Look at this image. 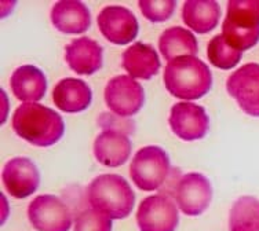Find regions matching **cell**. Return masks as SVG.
<instances>
[{
	"mask_svg": "<svg viewBox=\"0 0 259 231\" xmlns=\"http://www.w3.org/2000/svg\"><path fill=\"white\" fill-rule=\"evenodd\" d=\"M11 124L17 135L39 147L55 145L65 132L62 117L40 103H24L17 107Z\"/></svg>",
	"mask_w": 259,
	"mask_h": 231,
	"instance_id": "1",
	"label": "cell"
},
{
	"mask_svg": "<svg viewBox=\"0 0 259 231\" xmlns=\"http://www.w3.org/2000/svg\"><path fill=\"white\" fill-rule=\"evenodd\" d=\"M163 80L171 95L185 101L203 98L212 86L208 66L196 56H180L169 61Z\"/></svg>",
	"mask_w": 259,
	"mask_h": 231,
	"instance_id": "2",
	"label": "cell"
},
{
	"mask_svg": "<svg viewBox=\"0 0 259 231\" xmlns=\"http://www.w3.org/2000/svg\"><path fill=\"white\" fill-rule=\"evenodd\" d=\"M87 198L93 209L110 219H125L135 204V194L123 176L105 174L94 178L87 187Z\"/></svg>",
	"mask_w": 259,
	"mask_h": 231,
	"instance_id": "3",
	"label": "cell"
},
{
	"mask_svg": "<svg viewBox=\"0 0 259 231\" xmlns=\"http://www.w3.org/2000/svg\"><path fill=\"white\" fill-rule=\"evenodd\" d=\"M222 36L239 51L252 48L259 41V0H230L222 24Z\"/></svg>",
	"mask_w": 259,
	"mask_h": 231,
	"instance_id": "4",
	"label": "cell"
},
{
	"mask_svg": "<svg viewBox=\"0 0 259 231\" xmlns=\"http://www.w3.org/2000/svg\"><path fill=\"white\" fill-rule=\"evenodd\" d=\"M169 158L160 146H145L137 151L131 165L130 175L140 190L153 191L163 186L168 179Z\"/></svg>",
	"mask_w": 259,
	"mask_h": 231,
	"instance_id": "5",
	"label": "cell"
},
{
	"mask_svg": "<svg viewBox=\"0 0 259 231\" xmlns=\"http://www.w3.org/2000/svg\"><path fill=\"white\" fill-rule=\"evenodd\" d=\"M28 219L37 231H69L72 213L58 197L43 194L32 200L28 206Z\"/></svg>",
	"mask_w": 259,
	"mask_h": 231,
	"instance_id": "6",
	"label": "cell"
},
{
	"mask_svg": "<svg viewBox=\"0 0 259 231\" xmlns=\"http://www.w3.org/2000/svg\"><path fill=\"white\" fill-rule=\"evenodd\" d=\"M105 102L116 116L127 119L144 106V88L130 76H116L105 87Z\"/></svg>",
	"mask_w": 259,
	"mask_h": 231,
	"instance_id": "7",
	"label": "cell"
},
{
	"mask_svg": "<svg viewBox=\"0 0 259 231\" xmlns=\"http://www.w3.org/2000/svg\"><path fill=\"white\" fill-rule=\"evenodd\" d=\"M137 223L141 231H175L180 215L168 196L156 194L141 202L137 211Z\"/></svg>",
	"mask_w": 259,
	"mask_h": 231,
	"instance_id": "8",
	"label": "cell"
},
{
	"mask_svg": "<svg viewBox=\"0 0 259 231\" xmlns=\"http://www.w3.org/2000/svg\"><path fill=\"white\" fill-rule=\"evenodd\" d=\"M226 90L244 113L252 117H259L258 64H245L233 72L228 77Z\"/></svg>",
	"mask_w": 259,
	"mask_h": 231,
	"instance_id": "9",
	"label": "cell"
},
{
	"mask_svg": "<svg viewBox=\"0 0 259 231\" xmlns=\"http://www.w3.org/2000/svg\"><path fill=\"white\" fill-rule=\"evenodd\" d=\"M175 201L188 216H199L208 208L212 198L211 183L201 174L190 172L181 176L175 189Z\"/></svg>",
	"mask_w": 259,
	"mask_h": 231,
	"instance_id": "10",
	"label": "cell"
},
{
	"mask_svg": "<svg viewBox=\"0 0 259 231\" xmlns=\"http://www.w3.org/2000/svg\"><path fill=\"white\" fill-rule=\"evenodd\" d=\"M171 131L186 142L199 141L208 132L209 120L204 107L192 102H178L171 107L168 119Z\"/></svg>",
	"mask_w": 259,
	"mask_h": 231,
	"instance_id": "11",
	"label": "cell"
},
{
	"mask_svg": "<svg viewBox=\"0 0 259 231\" xmlns=\"http://www.w3.org/2000/svg\"><path fill=\"white\" fill-rule=\"evenodd\" d=\"M97 22L102 36L113 44H128L138 35V21L123 6L104 7L98 14Z\"/></svg>",
	"mask_w": 259,
	"mask_h": 231,
	"instance_id": "12",
	"label": "cell"
},
{
	"mask_svg": "<svg viewBox=\"0 0 259 231\" xmlns=\"http://www.w3.org/2000/svg\"><path fill=\"white\" fill-rule=\"evenodd\" d=\"M2 179L6 190L14 198L32 196L40 185L37 166L28 157H14L3 168Z\"/></svg>",
	"mask_w": 259,
	"mask_h": 231,
	"instance_id": "13",
	"label": "cell"
},
{
	"mask_svg": "<svg viewBox=\"0 0 259 231\" xmlns=\"http://www.w3.org/2000/svg\"><path fill=\"white\" fill-rule=\"evenodd\" d=\"M65 60L77 75L91 76L102 68V47L90 37L73 39L65 47Z\"/></svg>",
	"mask_w": 259,
	"mask_h": 231,
	"instance_id": "14",
	"label": "cell"
},
{
	"mask_svg": "<svg viewBox=\"0 0 259 231\" xmlns=\"http://www.w3.org/2000/svg\"><path fill=\"white\" fill-rule=\"evenodd\" d=\"M133 145L124 132L106 130L95 138L94 156L105 166L123 165L131 156Z\"/></svg>",
	"mask_w": 259,
	"mask_h": 231,
	"instance_id": "15",
	"label": "cell"
},
{
	"mask_svg": "<svg viewBox=\"0 0 259 231\" xmlns=\"http://www.w3.org/2000/svg\"><path fill=\"white\" fill-rule=\"evenodd\" d=\"M51 22L55 29L62 33L79 35L90 28L91 15L84 3L76 0H62L53 6Z\"/></svg>",
	"mask_w": 259,
	"mask_h": 231,
	"instance_id": "16",
	"label": "cell"
},
{
	"mask_svg": "<svg viewBox=\"0 0 259 231\" xmlns=\"http://www.w3.org/2000/svg\"><path fill=\"white\" fill-rule=\"evenodd\" d=\"M53 101L54 105L65 113H79L91 105L93 92L85 81L66 77L58 81L54 87Z\"/></svg>",
	"mask_w": 259,
	"mask_h": 231,
	"instance_id": "17",
	"label": "cell"
},
{
	"mask_svg": "<svg viewBox=\"0 0 259 231\" xmlns=\"http://www.w3.org/2000/svg\"><path fill=\"white\" fill-rule=\"evenodd\" d=\"M121 66L130 77L149 80L160 71V60L152 45L137 41L124 50L121 55Z\"/></svg>",
	"mask_w": 259,
	"mask_h": 231,
	"instance_id": "18",
	"label": "cell"
},
{
	"mask_svg": "<svg viewBox=\"0 0 259 231\" xmlns=\"http://www.w3.org/2000/svg\"><path fill=\"white\" fill-rule=\"evenodd\" d=\"M10 84L15 98L25 103H36L47 91L45 73L33 65L17 68L11 75Z\"/></svg>",
	"mask_w": 259,
	"mask_h": 231,
	"instance_id": "19",
	"label": "cell"
},
{
	"mask_svg": "<svg viewBox=\"0 0 259 231\" xmlns=\"http://www.w3.org/2000/svg\"><path fill=\"white\" fill-rule=\"evenodd\" d=\"M221 7L214 0H188L182 7V20L200 35L208 33L220 22Z\"/></svg>",
	"mask_w": 259,
	"mask_h": 231,
	"instance_id": "20",
	"label": "cell"
},
{
	"mask_svg": "<svg viewBox=\"0 0 259 231\" xmlns=\"http://www.w3.org/2000/svg\"><path fill=\"white\" fill-rule=\"evenodd\" d=\"M159 50L168 62L180 56H194L197 54V40L190 30L172 26L160 35Z\"/></svg>",
	"mask_w": 259,
	"mask_h": 231,
	"instance_id": "21",
	"label": "cell"
},
{
	"mask_svg": "<svg viewBox=\"0 0 259 231\" xmlns=\"http://www.w3.org/2000/svg\"><path fill=\"white\" fill-rule=\"evenodd\" d=\"M254 227L259 230V200L255 197H241L230 209L229 228Z\"/></svg>",
	"mask_w": 259,
	"mask_h": 231,
	"instance_id": "22",
	"label": "cell"
},
{
	"mask_svg": "<svg viewBox=\"0 0 259 231\" xmlns=\"http://www.w3.org/2000/svg\"><path fill=\"white\" fill-rule=\"evenodd\" d=\"M207 56L215 68L229 71L239 64L243 52L228 44L224 36L217 35L209 40L208 47H207Z\"/></svg>",
	"mask_w": 259,
	"mask_h": 231,
	"instance_id": "23",
	"label": "cell"
},
{
	"mask_svg": "<svg viewBox=\"0 0 259 231\" xmlns=\"http://www.w3.org/2000/svg\"><path fill=\"white\" fill-rule=\"evenodd\" d=\"M140 10L150 22H163L174 14L177 2L174 0H141Z\"/></svg>",
	"mask_w": 259,
	"mask_h": 231,
	"instance_id": "24",
	"label": "cell"
},
{
	"mask_svg": "<svg viewBox=\"0 0 259 231\" xmlns=\"http://www.w3.org/2000/svg\"><path fill=\"white\" fill-rule=\"evenodd\" d=\"M75 231H112V219L95 209H84L75 220Z\"/></svg>",
	"mask_w": 259,
	"mask_h": 231,
	"instance_id": "25",
	"label": "cell"
},
{
	"mask_svg": "<svg viewBox=\"0 0 259 231\" xmlns=\"http://www.w3.org/2000/svg\"><path fill=\"white\" fill-rule=\"evenodd\" d=\"M230 231H259L258 228H254V227H240V228H234V230Z\"/></svg>",
	"mask_w": 259,
	"mask_h": 231,
	"instance_id": "26",
	"label": "cell"
}]
</instances>
